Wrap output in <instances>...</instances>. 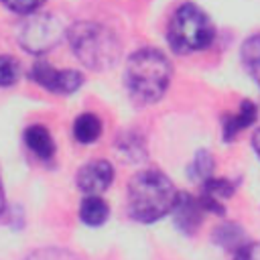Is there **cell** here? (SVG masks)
Segmentation results:
<instances>
[{
  "label": "cell",
  "instance_id": "obj_1",
  "mask_svg": "<svg viewBox=\"0 0 260 260\" xmlns=\"http://www.w3.org/2000/svg\"><path fill=\"white\" fill-rule=\"evenodd\" d=\"M177 189L167 175L148 169L136 173L128 183V213L140 223H152L173 211Z\"/></svg>",
  "mask_w": 260,
  "mask_h": 260
},
{
  "label": "cell",
  "instance_id": "obj_2",
  "mask_svg": "<svg viewBox=\"0 0 260 260\" xmlns=\"http://www.w3.org/2000/svg\"><path fill=\"white\" fill-rule=\"evenodd\" d=\"M124 81L130 98L138 104H154L162 98L171 81V63L158 49H138L130 55Z\"/></svg>",
  "mask_w": 260,
  "mask_h": 260
},
{
  "label": "cell",
  "instance_id": "obj_3",
  "mask_svg": "<svg viewBox=\"0 0 260 260\" xmlns=\"http://www.w3.org/2000/svg\"><path fill=\"white\" fill-rule=\"evenodd\" d=\"M67 39L75 57L93 71H104L112 67L122 53L120 41L114 30L100 22H75L67 32Z\"/></svg>",
  "mask_w": 260,
  "mask_h": 260
},
{
  "label": "cell",
  "instance_id": "obj_4",
  "mask_svg": "<svg viewBox=\"0 0 260 260\" xmlns=\"http://www.w3.org/2000/svg\"><path fill=\"white\" fill-rule=\"evenodd\" d=\"M167 39L177 53H193L213 41V24L199 6L183 4L169 20Z\"/></svg>",
  "mask_w": 260,
  "mask_h": 260
},
{
  "label": "cell",
  "instance_id": "obj_5",
  "mask_svg": "<svg viewBox=\"0 0 260 260\" xmlns=\"http://www.w3.org/2000/svg\"><path fill=\"white\" fill-rule=\"evenodd\" d=\"M63 35L61 22L53 14H30L18 32V43L28 53L51 51Z\"/></svg>",
  "mask_w": 260,
  "mask_h": 260
},
{
  "label": "cell",
  "instance_id": "obj_6",
  "mask_svg": "<svg viewBox=\"0 0 260 260\" xmlns=\"http://www.w3.org/2000/svg\"><path fill=\"white\" fill-rule=\"evenodd\" d=\"M30 79L41 87L55 93H73L83 83V75L75 69H55L49 63H35L30 69Z\"/></svg>",
  "mask_w": 260,
  "mask_h": 260
},
{
  "label": "cell",
  "instance_id": "obj_7",
  "mask_svg": "<svg viewBox=\"0 0 260 260\" xmlns=\"http://www.w3.org/2000/svg\"><path fill=\"white\" fill-rule=\"evenodd\" d=\"M114 179V167L106 158H95L79 167L75 183L85 195H102Z\"/></svg>",
  "mask_w": 260,
  "mask_h": 260
},
{
  "label": "cell",
  "instance_id": "obj_8",
  "mask_svg": "<svg viewBox=\"0 0 260 260\" xmlns=\"http://www.w3.org/2000/svg\"><path fill=\"white\" fill-rule=\"evenodd\" d=\"M171 213H173V217H175L177 228H179L183 234H195L197 228H199L201 221H203L205 209L201 207V201L195 199L193 195H189V193H179Z\"/></svg>",
  "mask_w": 260,
  "mask_h": 260
},
{
  "label": "cell",
  "instance_id": "obj_9",
  "mask_svg": "<svg viewBox=\"0 0 260 260\" xmlns=\"http://www.w3.org/2000/svg\"><path fill=\"white\" fill-rule=\"evenodd\" d=\"M24 142L41 160H51L55 154V140L43 124L28 126L24 130Z\"/></svg>",
  "mask_w": 260,
  "mask_h": 260
},
{
  "label": "cell",
  "instance_id": "obj_10",
  "mask_svg": "<svg viewBox=\"0 0 260 260\" xmlns=\"http://www.w3.org/2000/svg\"><path fill=\"white\" fill-rule=\"evenodd\" d=\"M108 203L100 195H87L79 205V219L89 228H98L108 219Z\"/></svg>",
  "mask_w": 260,
  "mask_h": 260
},
{
  "label": "cell",
  "instance_id": "obj_11",
  "mask_svg": "<svg viewBox=\"0 0 260 260\" xmlns=\"http://www.w3.org/2000/svg\"><path fill=\"white\" fill-rule=\"evenodd\" d=\"M73 136L81 144L95 142L102 136V120L95 114H91V112L79 114L75 118V122H73Z\"/></svg>",
  "mask_w": 260,
  "mask_h": 260
},
{
  "label": "cell",
  "instance_id": "obj_12",
  "mask_svg": "<svg viewBox=\"0 0 260 260\" xmlns=\"http://www.w3.org/2000/svg\"><path fill=\"white\" fill-rule=\"evenodd\" d=\"M213 242L221 246L223 250H230L236 254L242 246L248 244V238H246V232L238 223H221L213 232Z\"/></svg>",
  "mask_w": 260,
  "mask_h": 260
},
{
  "label": "cell",
  "instance_id": "obj_13",
  "mask_svg": "<svg viewBox=\"0 0 260 260\" xmlns=\"http://www.w3.org/2000/svg\"><path fill=\"white\" fill-rule=\"evenodd\" d=\"M256 120V106L252 102H244L238 114H230L223 120V138L232 140L238 132H242L246 126H250Z\"/></svg>",
  "mask_w": 260,
  "mask_h": 260
},
{
  "label": "cell",
  "instance_id": "obj_14",
  "mask_svg": "<svg viewBox=\"0 0 260 260\" xmlns=\"http://www.w3.org/2000/svg\"><path fill=\"white\" fill-rule=\"evenodd\" d=\"M242 63L246 71L254 77V81L260 85V35L250 37L242 45Z\"/></svg>",
  "mask_w": 260,
  "mask_h": 260
},
{
  "label": "cell",
  "instance_id": "obj_15",
  "mask_svg": "<svg viewBox=\"0 0 260 260\" xmlns=\"http://www.w3.org/2000/svg\"><path fill=\"white\" fill-rule=\"evenodd\" d=\"M211 171H213V156L207 150H199L187 169L193 181H207L211 177Z\"/></svg>",
  "mask_w": 260,
  "mask_h": 260
},
{
  "label": "cell",
  "instance_id": "obj_16",
  "mask_svg": "<svg viewBox=\"0 0 260 260\" xmlns=\"http://www.w3.org/2000/svg\"><path fill=\"white\" fill-rule=\"evenodd\" d=\"M20 65L10 55H0V87H10L18 81Z\"/></svg>",
  "mask_w": 260,
  "mask_h": 260
},
{
  "label": "cell",
  "instance_id": "obj_17",
  "mask_svg": "<svg viewBox=\"0 0 260 260\" xmlns=\"http://www.w3.org/2000/svg\"><path fill=\"white\" fill-rule=\"evenodd\" d=\"M45 0H2L4 6H8L12 12L18 14H32Z\"/></svg>",
  "mask_w": 260,
  "mask_h": 260
},
{
  "label": "cell",
  "instance_id": "obj_18",
  "mask_svg": "<svg viewBox=\"0 0 260 260\" xmlns=\"http://www.w3.org/2000/svg\"><path fill=\"white\" fill-rule=\"evenodd\" d=\"M28 260H79L75 254L67 252V250H57V248H51V250H41L37 254H32Z\"/></svg>",
  "mask_w": 260,
  "mask_h": 260
},
{
  "label": "cell",
  "instance_id": "obj_19",
  "mask_svg": "<svg viewBox=\"0 0 260 260\" xmlns=\"http://www.w3.org/2000/svg\"><path fill=\"white\" fill-rule=\"evenodd\" d=\"M234 260H260V242H248L242 246L234 254Z\"/></svg>",
  "mask_w": 260,
  "mask_h": 260
},
{
  "label": "cell",
  "instance_id": "obj_20",
  "mask_svg": "<svg viewBox=\"0 0 260 260\" xmlns=\"http://www.w3.org/2000/svg\"><path fill=\"white\" fill-rule=\"evenodd\" d=\"M252 146H254V150H256V154L260 156V128L252 134Z\"/></svg>",
  "mask_w": 260,
  "mask_h": 260
},
{
  "label": "cell",
  "instance_id": "obj_21",
  "mask_svg": "<svg viewBox=\"0 0 260 260\" xmlns=\"http://www.w3.org/2000/svg\"><path fill=\"white\" fill-rule=\"evenodd\" d=\"M4 205H6V199H4V189H2V183H0V213L4 211Z\"/></svg>",
  "mask_w": 260,
  "mask_h": 260
}]
</instances>
